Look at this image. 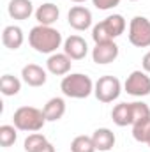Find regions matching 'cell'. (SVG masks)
<instances>
[{
	"label": "cell",
	"instance_id": "obj_1",
	"mask_svg": "<svg viewBox=\"0 0 150 152\" xmlns=\"http://www.w3.org/2000/svg\"><path fill=\"white\" fill-rule=\"evenodd\" d=\"M64 39L62 34L53 28V27H46V25H36L30 32H28V44L42 55H53L57 53V50L62 46Z\"/></svg>",
	"mask_w": 150,
	"mask_h": 152
},
{
	"label": "cell",
	"instance_id": "obj_2",
	"mask_svg": "<svg viewBox=\"0 0 150 152\" xmlns=\"http://www.w3.org/2000/svg\"><path fill=\"white\" fill-rule=\"evenodd\" d=\"M94 87L95 83L92 81V78L83 73H69L60 81L62 94L71 99H87L90 94H94Z\"/></svg>",
	"mask_w": 150,
	"mask_h": 152
},
{
	"label": "cell",
	"instance_id": "obj_3",
	"mask_svg": "<svg viewBox=\"0 0 150 152\" xmlns=\"http://www.w3.org/2000/svg\"><path fill=\"white\" fill-rule=\"evenodd\" d=\"M46 122L48 120L42 110L36 106H20L12 115V126H16L18 131H25V133H39Z\"/></svg>",
	"mask_w": 150,
	"mask_h": 152
},
{
	"label": "cell",
	"instance_id": "obj_4",
	"mask_svg": "<svg viewBox=\"0 0 150 152\" xmlns=\"http://www.w3.org/2000/svg\"><path fill=\"white\" fill-rule=\"evenodd\" d=\"M125 20L122 14H111L108 18H104L103 21H99L97 25H94L92 28V39L94 42H108V41H115L125 32Z\"/></svg>",
	"mask_w": 150,
	"mask_h": 152
},
{
	"label": "cell",
	"instance_id": "obj_5",
	"mask_svg": "<svg viewBox=\"0 0 150 152\" xmlns=\"http://www.w3.org/2000/svg\"><path fill=\"white\" fill-rule=\"evenodd\" d=\"M120 92H122V83L117 76L111 75L101 76L94 87V96L97 97V101L106 103V104L117 101L120 97Z\"/></svg>",
	"mask_w": 150,
	"mask_h": 152
},
{
	"label": "cell",
	"instance_id": "obj_6",
	"mask_svg": "<svg viewBox=\"0 0 150 152\" xmlns=\"http://www.w3.org/2000/svg\"><path fill=\"white\" fill-rule=\"evenodd\" d=\"M129 42L136 48H150V20L145 16H134L129 21Z\"/></svg>",
	"mask_w": 150,
	"mask_h": 152
},
{
	"label": "cell",
	"instance_id": "obj_7",
	"mask_svg": "<svg viewBox=\"0 0 150 152\" xmlns=\"http://www.w3.org/2000/svg\"><path fill=\"white\" fill-rule=\"evenodd\" d=\"M124 90L133 96V97H145L150 94V76L149 73L136 69L127 76L125 83H124Z\"/></svg>",
	"mask_w": 150,
	"mask_h": 152
},
{
	"label": "cell",
	"instance_id": "obj_8",
	"mask_svg": "<svg viewBox=\"0 0 150 152\" xmlns=\"http://www.w3.org/2000/svg\"><path fill=\"white\" fill-rule=\"evenodd\" d=\"M120 48L115 41H108V42H97L92 50V60L97 66H106L111 64L118 58Z\"/></svg>",
	"mask_w": 150,
	"mask_h": 152
},
{
	"label": "cell",
	"instance_id": "obj_9",
	"mask_svg": "<svg viewBox=\"0 0 150 152\" xmlns=\"http://www.w3.org/2000/svg\"><path fill=\"white\" fill-rule=\"evenodd\" d=\"M67 23L78 32L88 30L92 27V12H90V9H87L85 5L71 7L69 12H67Z\"/></svg>",
	"mask_w": 150,
	"mask_h": 152
},
{
	"label": "cell",
	"instance_id": "obj_10",
	"mask_svg": "<svg viewBox=\"0 0 150 152\" xmlns=\"http://www.w3.org/2000/svg\"><path fill=\"white\" fill-rule=\"evenodd\" d=\"M71 66H73V58L67 57L66 53H53L48 57L46 60V71L55 76H66L71 73Z\"/></svg>",
	"mask_w": 150,
	"mask_h": 152
},
{
	"label": "cell",
	"instance_id": "obj_11",
	"mask_svg": "<svg viewBox=\"0 0 150 152\" xmlns=\"http://www.w3.org/2000/svg\"><path fill=\"white\" fill-rule=\"evenodd\" d=\"M64 53L73 60H83L88 53V44L81 36H69L64 41Z\"/></svg>",
	"mask_w": 150,
	"mask_h": 152
},
{
	"label": "cell",
	"instance_id": "obj_12",
	"mask_svg": "<svg viewBox=\"0 0 150 152\" xmlns=\"http://www.w3.org/2000/svg\"><path fill=\"white\" fill-rule=\"evenodd\" d=\"M21 80L28 87H42L48 80V73L37 64H27L21 69Z\"/></svg>",
	"mask_w": 150,
	"mask_h": 152
},
{
	"label": "cell",
	"instance_id": "obj_13",
	"mask_svg": "<svg viewBox=\"0 0 150 152\" xmlns=\"http://www.w3.org/2000/svg\"><path fill=\"white\" fill-rule=\"evenodd\" d=\"M7 12L12 20H20V21L28 20L32 14H36L32 0H11L7 5Z\"/></svg>",
	"mask_w": 150,
	"mask_h": 152
},
{
	"label": "cell",
	"instance_id": "obj_14",
	"mask_svg": "<svg viewBox=\"0 0 150 152\" xmlns=\"http://www.w3.org/2000/svg\"><path fill=\"white\" fill-rule=\"evenodd\" d=\"M92 140H94V145H95V151L99 152H110L115 147V133L108 127H99L92 133Z\"/></svg>",
	"mask_w": 150,
	"mask_h": 152
},
{
	"label": "cell",
	"instance_id": "obj_15",
	"mask_svg": "<svg viewBox=\"0 0 150 152\" xmlns=\"http://www.w3.org/2000/svg\"><path fill=\"white\" fill-rule=\"evenodd\" d=\"M60 16V9L51 4V2H46L42 5H39L36 9V20H37V25H46V27H53V23L58 20Z\"/></svg>",
	"mask_w": 150,
	"mask_h": 152
},
{
	"label": "cell",
	"instance_id": "obj_16",
	"mask_svg": "<svg viewBox=\"0 0 150 152\" xmlns=\"http://www.w3.org/2000/svg\"><path fill=\"white\" fill-rule=\"evenodd\" d=\"M25 41L23 30L18 25H7L2 32V44L9 50H20Z\"/></svg>",
	"mask_w": 150,
	"mask_h": 152
},
{
	"label": "cell",
	"instance_id": "obj_17",
	"mask_svg": "<svg viewBox=\"0 0 150 152\" xmlns=\"http://www.w3.org/2000/svg\"><path fill=\"white\" fill-rule=\"evenodd\" d=\"M42 113L46 117L48 122H57L60 120L64 115H66V101L62 97H51L44 108H42Z\"/></svg>",
	"mask_w": 150,
	"mask_h": 152
},
{
	"label": "cell",
	"instance_id": "obj_18",
	"mask_svg": "<svg viewBox=\"0 0 150 152\" xmlns=\"http://www.w3.org/2000/svg\"><path fill=\"white\" fill-rule=\"evenodd\" d=\"M111 118L118 127L133 126V110H131V103H118V104H115L113 110H111Z\"/></svg>",
	"mask_w": 150,
	"mask_h": 152
},
{
	"label": "cell",
	"instance_id": "obj_19",
	"mask_svg": "<svg viewBox=\"0 0 150 152\" xmlns=\"http://www.w3.org/2000/svg\"><path fill=\"white\" fill-rule=\"evenodd\" d=\"M0 90L4 96L11 97V96H16L20 94L21 90V80L18 76H12V75H4L2 80H0Z\"/></svg>",
	"mask_w": 150,
	"mask_h": 152
},
{
	"label": "cell",
	"instance_id": "obj_20",
	"mask_svg": "<svg viewBox=\"0 0 150 152\" xmlns=\"http://www.w3.org/2000/svg\"><path fill=\"white\" fill-rule=\"evenodd\" d=\"M16 140H18V129H16V126H11V124L0 126V145L4 149H9L11 145H14Z\"/></svg>",
	"mask_w": 150,
	"mask_h": 152
},
{
	"label": "cell",
	"instance_id": "obj_21",
	"mask_svg": "<svg viewBox=\"0 0 150 152\" xmlns=\"http://www.w3.org/2000/svg\"><path fill=\"white\" fill-rule=\"evenodd\" d=\"M71 152H97L92 136L87 134H79L71 142Z\"/></svg>",
	"mask_w": 150,
	"mask_h": 152
},
{
	"label": "cell",
	"instance_id": "obj_22",
	"mask_svg": "<svg viewBox=\"0 0 150 152\" xmlns=\"http://www.w3.org/2000/svg\"><path fill=\"white\" fill-rule=\"evenodd\" d=\"M48 143V138L42 134V133H30L27 138H25V152H37L41 151L44 145Z\"/></svg>",
	"mask_w": 150,
	"mask_h": 152
},
{
	"label": "cell",
	"instance_id": "obj_23",
	"mask_svg": "<svg viewBox=\"0 0 150 152\" xmlns=\"http://www.w3.org/2000/svg\"><path fill=\"white\" fill-rule=\"evenodd\" d=\"M131 110H133V124L141 122V120H149L150 118V108H149V104L143 103V101L131 103Z\"/></svg>",
	"mask_w": 150,
	"mask_h": 152
},
{
	"label": "cell",
	"instance_id": "obj_24",
	"mask_svg": "<svg viewBox=\"0 0 150 152\" xmlns=\"http://www.w3.org/2000/svg\"><path fill=\"white\" fill-rule=\"evenodd\" d=\"M149 133H150V118L149 120H141V122L133 124V138H134L136 142L147 143Z\"/></svg>",
	"mask_w": 150,
	"mask_h": 152
},
{
	"label": "cell",
	"instance_id": "obj_25",
	"mask_svg": "<svg viewBox=\"0 0 150 152\" xmlns=\"http://www.w3.org/2000/svg\"><path fill=\"white\" fill-rule=\"evenodd\" d=\"M92 4L99 11H110V9H115L120 4V0H92Z\"/></svg>",
	"mask_w": 150,
	"mask_h": 152
},
{
	"label": "cell",
	"instance_id": "obj_26",
	"mask_svg": "<svg viewBox=\"0 0 150 152\" xmlns=\"http://www.w3.org/2000/svg\"><path fill=\"white\" fill-rule=\"evenodd\" d=\"M141 67H143L145 73H149L150 75V50L143 55V58H141Z\"/></svg>",
	"mask_w": 150,
	"mask_h": 152
},
{
	"label": "cell",
	"instance_id": "obj_27",
	"mask_svg": "<svg viewBox=\"0 0 150 152\" xmlns=\"http://www.w3.org/2000/svg\"><path fill=\"white\" fill-rule=\"evenodd\" d=\"M37 152H55V147H53V145H51V143L48 142V143H46V145H44V147H42L41 151H37Z\"/></svg>",
	"mask_w": 150,
	"mask_h": 152
},
{
	"label": "cell",
	"instance_id": "obj_28",
	"mask_svg": "<svg viewBox=\"0 0 150 152\" xmlns=\"http://www.w3.org/2000/svg\"><path fill=\"white\" fill-rule=\"evenodd\" d=\"M71 2H74V4H83V2H87V0H71Z\"/></svg>",
	"mask_w": 150,
	"mask_h": 152
},
{
	"label": "cell",
	"instance_id": "obj_29",
	"mask_svg": "<svg viewBox=\"0 0 150 152\" xmlns=\"http://www.w3.org/2000/svg\"><path fill=\"white\" fill-rule=\"evenodd\" d=\"M147 145L150 147V133H149V138H147Z\"/></svg>",
	"mask_w": 150,
	"mask_h": 152
},
{
	"label": "cell",
	"instance_id": "obj_30",
	"mask_svg": "<svg viewBox=\"0 0 150 152\" xmlns=\"http://www.w3.org/2000/svg\"><path fill=\"white\" fill-rule=\"evenodd\" d=\"M131 2H136V0H131Z\"/></svg>",
	"mask_w": 150,
	"mask_h": 152
}]
</instances>
